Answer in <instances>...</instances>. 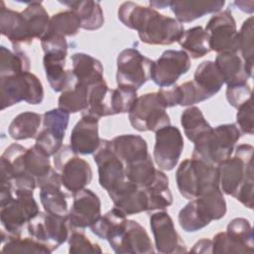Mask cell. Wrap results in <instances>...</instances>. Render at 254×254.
Returning <instances> with one entry per match:
<instances>
[{"mask_svg":"<svg viewBox=\"0 0 254 254\" xmlns=\"http://www.w3.org/2000/svg\"><path fill=\"white\" fill-rule=\"evenodd\" d=\"M251 95L252 91L248 83L229 85L226 88L227 101L234 108H238L239 106L250 100Z\"/></svg>","mask_w":254,"mask_h":254,"instance_id":"816d5d0a","label":"cell"},{"mask_svg":"<svg viewBox=\"0 0 254 254\" xmlns=\"http://www.w3.org/2000/svg\"><path fill=\"white\" fill-rule=\"evenodd\" d=\"M234 5H236L241 11L245 13H253L254 11V2L253 1H235Z\"/></svg>","mask_w":254,"mask_h":254,"instance_id":"db71d44e","label":"cell"},{"mask_svg":"<svg viewBox=\"0 0 254 254\" xmlns=\"http://www.w3.org/2000/svg\"><path fill=\"white\" fill-rule=\"evenodd\" d=\"M170 2L171 1H150V6L151 8H159V9H164L166 7H170Z\"/></svg>","mask_w":254,"mask_h":254,"instance_id":"11a10c76","label":"cell"},{"mask_svg":"<svg viewBox=\"0 0 254 254\" xmlns=\"http://www.w3.org/2000/svg\"><path fill=\"white\" fill-rule=\"evenodd\" d=\"M0 9V31L13 45L14 49H20L22 44H32L33 39L30 36L26 21L21 12L5 7L1 1Z\"/></svg>","mask_w":254,"mask_h":254,"instance_id":"603a6c76","label":"cell"},{"mask_svg":"<svg viewBox=\"0 0 254 254\" xmlns=\"http://www.w3.org/2000/svg\"><path fill=\"white\" fill-rule=\"evenodd\" d=\"M112 149L124 166L146 159L149 156L148 145L139 135L125 134L112 139Z\"/></svg>","mask_w":254,"mask_h":254,"instance_id":"4316f807","label":"cell"},{"mask_svg":"<svg viewBox=\"0 0 254 254\" xmlns=\"http://www.w3.org/2000/svg\"><path fill=\"white\" fill-rule=\"evenodd\" d=\"M30 236L46 244L52 252L69 237L71 228L67 216L39 211L27 224Z\"/></svg>","mask_w":254,"mask_h":254,"instance_id":"8fae6325","label":"cell"},{"mask_svg":"<svg viewBox=\"0 0 254 254\" xmlns=\"http://www.w3.org/2000/svg\"><path fill=\"white\" fill-rule=\"evenodd\" d=\"M2 225V242L21 236L25 224L39 213V205L33 195H15L14 198L0 206Z\"/></svg>","mask_w":254,"mask_h":254,"instance_id":"9c48e42d","label":"cell"},{"mask_svg":"<svg viewBox=\"0 0 254 254\" xmlns=\"http://www.w3.org/2000/svg\"><path fill=\"white\" fill-rule=\"evenodd\" d=\"M126 221V215L120 209L114 207L100 216L90 226V230L98 238L109 241L125 228Z\"/></svg>","mask_w":254,"mask_h":254,"instance_id":"836d02e7","label":"cell"},{"mask_svg":"<svg viewBox=\"0 0 254 254\" xmlns=\"http://www.w3.org/2000/svg\"><path fill=\"white\" fill-rule=\"evenodd\" d=\"M42 123V115L26 111L18 114L10 123L8 133L14 140L36 138Z\"/></svg>","mask_w":254,"mask_h":254,"instance_id":"d590c367","label":"cell"},{"mask_svg":"<svg viewBox=\"0 0 254 254\" xmlns=\"http://www.w3.org/2000/svg\"><path fill=\"white\" fill-rule=\"evenodd\" d=\"M77 155L70 145H63L54 155V164L62 185L71 193L85 189L92 180L90 165Z\"/></svg>","mask_w":254,"mask_h":254,"instance_id":"ba28073f","label":"cell"},{"mask_svg":"<svg viewBox=\"0 0 254 254\" xmlns=\"http://www.w3.org/2000/svg\"><path fill=\"white\" fill-rule=\"evenodd\" d=\"M237 127L241 134L252 135L254 133V119H253V103L252 99L248 100L237 108L236 113Z\"/></svg>","mask_w":254,"mask_h":254,"instance_id":"681fc988","label":"cell"},{"mask_svg":"<svg viewBox=\"0 0 254 254\" xmlns=\"http://www.w3.org/2000/svg\"><path fill=\"white\" fill-rule=\"evenodd\" d=\"M79 28L81 27L78 16L73 11L67 10L54 14L51 17L49 33L64 37L74 36L77 34Z\"/></svg>","mask_w":254,"mask_h":254,"instance_id":"b9f144b4","label":"cell"},{"mask_svg":"<svg viewBox=\"0 0 254 254\" xmlns=\"http://www.w3.org/2000/svg\"><path fill=\"white\" fill-rule=\"evenodd\" d=\"M158 92L145 93L136 98L128 112L129 121L140 132H156L170 125V117Z\"/></svg>","mask_w":254,"mask_h":254,"instance_id":"52a82bcc","label":"cell"},{"mask_svg":"<svg viewBox=\"0 0 254 254\" xmlns=\"http://www.w3.org/2000/svg\"><path fill=\"white\" fill-rule=\"evenodd\" d=\"M150 226L154 235L155 247L159 253H186L187 247L175 228L174 221L167 211H158L150 216Z\"/></svg>","mask_w":254,"mask_h":254,"instance_id":"e0dca14e","label":"cell"},{"mask_svg":"<svg viewBox=\"0 0 254 254\" xmlns=\"http://www.w3.org/2000/svg\"><path fill=\"white\" fill-rule=\"evenodd\" d=\"M180 193L187 199H194L207 190L219 187L217 167L197 159H186L176 173ZM220 188V187H219Z\"/></svg>","mask_w":254,"mask_h":254,"instance_id":"5b68a950","label":"cell"},{"mask_svg":"<svg viewBox=\"0 0 254 254\" xmlns=\"http://www.w3.org/2000/svg\"><path fill=\"white\" fill-rule=\"evenodd\" d=\"M253 33H254V22L253 16L246 19L242 26L239 34V54L246 64L247 67L253 71V59H254V44H253Z\"/></svg>","mask_w":254,"mask_h":254,"instance_id":"f6af8a7d","label":"cell"},{"mask_svg":"<svg viewBox=\"0 0 254 254\" xmlns=\"http://www.w3.org/2000/svg\"><path fill=\"white\" fill-rule=\"evenodd\" d=\"M154 160L159 169L172 171L178 164L184 149V138L176 126H166L155 132Z\"/></svg>","mask_w":254,"mask_h":254,"instance_id":"2e32d148","label":"cell"},{"mask_svg":"<svg viewBox=\"0 0 254 254\" xmlns=\"http://www.w3.org/2000/svg\"><path fill=\"white\" fill-rule=\"evenodd\" d=\"M62 181L60 174L52 169L50 174L37 183L40 189V200L46 212L67 216L68 208L66 194L61 190Z\"/></svg>","mask_w":254,"mask_h":254,"instance_id":"ffe728a7","label":"cell"},{"mask_svg":"<svg viewBox=\"0 0 254 254\" xmlns=\"http://www.w3.org/2000/svg\"><path fill=\"white\" fill-rule=\"evenodd\" d=\"M117 15L124 26L138 32L140 40L145 44L171 45L178 42L185 32L183 24L175 18L131 1L122 3Z\"/></svg>","mask_w":254,"mask_h":254,"instance_id":"6da1fadb","label":"cell"},{"mask_svg":"<svg viewBox=\"0 0 254 254\" xmlns=\"http://www.w3.org/2000/svg\"><path fill=\"white\" fill-rule=\"evenodd\" d=\"M212 241V253H246L244 248L226 232L217 233Z\"/></svg>","mask_w":254,"mask_h":254,"instance_id":"f907efd6","label":"cell"},{"mask_svg":"<svg viewBox=\"0 0 254 254\" xmlns=\"http://www.w3.org/2000/svg\"><path fill=\"white\" fill-rule=\"evenodd\" d=\"M1 109L13 106L21 101L29 104H41L44 99L43 84L37 75L30 71L0 77Z\"/></svg>","mask_w":254,"mask_h":254,"instance_id":"8992f818","label":"cell"},{"mask_svg":"<svg viewBox=\"0 0 254 254\" xmlns=\"http://www.w3.org/2000/svg\"><path fill=\"white\" fill-rule=\"evenodd\" d=\"M65 58L66 56L45 55L43 59L46 77L56 92H63L77 82L72 70L64 69Z\"/></svg>","mask_w":254,"mask_h":254,"instance_id":"d4e9b609","label":"cell"},{"mask_svg":"<svg viewBox=\"0 0 254 254\" xmlns=\"http://www.w3.org/2000/svg\"><path fill=\"white\" fill-rule=\"evenodd\" d=\"M93 160L98 169V181L107 192L120 186L125 180V166L112 149L111 141L100 139L98 148L93 153Z\"/></svg>","mask_w":254,"mask_h":254,"instance_id":"4fadbf2b","label":"cell"},{"mask_svg":"<svg viewBox=\"0 0 254 254\" xmlns=\"http://www.w3.org/2000/svg\"><path fill=\"white\" fill-rule=\"evenodd\" d=\"M225 1H171L170 8L176 16V20L182 23H190L206 14L220 11Z\"/></svg>","mask_w":254,"mask_h":254,"instance_id":"484cf974","label":"cell"},{"mask_svg":"<svg viewBox=\"0 0 254 254\" xmlns=\"http://www.w3.org/2000/svg\"><path fill=\"white\" fill-rule=\"evenodd\" d=\"M192 81L205 100L217 93L224 83L219 68L212 61H204L196 67Z\"/></svg>","mask_w":254,"mask_h":254,"instance_id":"f1b7e54d","label":"cell"},{"mask_svg":"<svg viewBox=\"0 0 254 254\" xmlns=\"http://www.w3.org/2000/svg\"><path fill=\"white\" fill-rule=\"evenodd\" d=\"M214 63L219 68L224 83L227 86L247 83L248 79L252 76L253 71L247 67L239 52L218 54Z\"/></svg>","mask_w":254,"mask_h":254,"instance_id":"cb8c5ba5","label":"cell"},{"mask_svg":"<svg viewBox=\"0 0 254 254\" xmlns=\"http://www.w3.org/2000/svg\"><path fill=\"white\" fill-rule=\"evenodd\" d=\"M72 72L77 82L88 86L103 77V66L101 63L90 55L84 53H75L71 56Z\"/></svg>","mask_w":254,"mask_h":254,"instance_id":"f546056e","label":"cell"},{"mask_svg":"<svg viewBox=\"0 0 254 254\" xmlns=\"http://www.w3.org/2000/svg\"><path fill=\"white\" fill-rule=\"evenodd\" d=\"M181 124L185 135L192 143L212 129L205 120L201 110L196 106H190L184 110L181 116Z\"/></svg>","mask_w":254,"mask_h":254,"instance_id":"8d00e7d4","label":"cell"},{"mask_svg":"<svg viewBox=\"0 0 254 254\" xmlns=\"http://www.w3.org/2000/svg\"><path fill=\"white\" fill-rule=\"evenodd\" d=\"M69 10L73 11L80 20V27L87 31L100 29L104 24V15L102 8L97 1H64Z\"/></svg>","mask_w":254,"mask_h":254,"instance_id":"4dcf8cb0","label":"cell"},{"mask_svg":"<svg viewBox=\"0 0 254 254\" xmlns=\"http://www.w3.org/2000/svg\"><path fill=\"white\" fill-rule=\"evenodd\" d=\"M226 202L220 188H214L191 199L179 212V224L186 232H195L212 220L224 217Z\"/></svg>","mask_w":254,"mask_h":254,"instance_id":"3957f363","label":"cell"},{"mask_svg":"<svg viewBox=\"0 0 254 254\" xmlns=\"http://www.w3.org/2000/svg\"><path fill=\"white\" fill-rule=\"evenodd\" d=\"M26 172L34 177L37 183L48 176L52 171L50 156L42 151L37 145L27 149L25 153Z\"/></svg>","mask_w":254,"mask_h":254,"instance_id":"60d3db41","label":"cell"},{"mask_svg":"<svg viewBox=\"0 0 254 254\" xmlns=\"http://www.w3.org/2000/svg\"><path fill=\"white\" fill-rule=\"evenodd\" d=\"M59 108L68 112H83L87 107V86L76 82L73 86L64 90L58 100Z\"/></svg>","mask_w":254,"mask_h":254,"instance_id":"ab89813d","label":"cell"},{"mask_svg":"<svg viewBox=\"0 0 254 254\" xmlns=\"http://www.w3.org/2000/svg\"><path fill=\"white\" fill-rule=\"evenodd\" d=\"M253 147L241 144L235 155L217 166L219 187L222 192L231 195L248 208L253 207Z\"/></svg>","mask_w":254,"mask_h":254,"instance_id":"7a4b0ae2","label":"cell"},{"mask_svg":"<svg viewBox=\"0 0 254 254\" xmlns=\"http://www.w3.org/2000/svg\"><path fill=\"white\" fill-rule=\"evenodd\" d=\"M108 243L118 254H150L155 252L146 229L135 220H127L125 228Z\"/></svg>","mask_w":254,"mask_h":254,"instance_id":"ac0fdd59","label":"cell"},{"mask_svg":"<svg viewBox=\"0 0 254 254\" xmlns=\"http://www.w3.org/2000/svg\"><path fill=\"white\" fill-rule=\"evenodd\" d=\"M154 61L143 56L136 49H125L117 57V85L139 89L151 79Z\"/></svg>","mask_w":254,"mask_h":254,"instance_id":"30bf717a","label":"cell"},{"mask_svg":"<svg viewBox=\"0 0 254 254\" xmlns=\"http://www.w3.org/2000/svg\"><path fill=\"white\" fill-rule=\"evenodd\" d=\"M204 30L209 37L210 51L217 55L239 52V34L229 9L212 16Z\"/></svg>","mask_w":254,"mask_h":254,"instance_id":"7c38bea8","label":"cell"},{"mask_svg":"<svg viewBox=\"0 0 254 254\" xmlns=\"http://www.w3.org/2000/svg\"><path fill=\"white\" fill-rule=\"evenodd\" d=\"M69 121V113L56 108L43 115V129L36 137V143L48 156H54L62 147Z\"/></svg>","mask_w":254,"mask_h":254,"instance_id":"5bb4252c","label":"cell"},{"mask_svg":"<svg viewBox=\"0 0 254 254\" xmlns=\"http://www.w3.org/2000/svg\"><path fill=\"white\" fill-rule=\"evenodd\" d=\"M137 89L127 85H117L112 91V106L114 115L127 113L137 98Z\"/></svg>","mask_w":254,"mask_h":254,"instance_id":"bcb514c9","label":"cell"},{"mask_svg":"<svg viewBox=\"0 0 254 254\" xmlns=\"http://www.w3.org/2000/svg\"><path fill=\"white\" fill-rule=\"evenodd\" d=\"M21 14L26 21L30 36L33 40H42L49 33L51 18L42 2H29L28 6L21 12Z\"/></svg>","mask_w":254,"mask_h":254,"instance_id":"d6a6232c","label":"cell"},{"mask_svg":"<svg viewBox=\"0 0 254 254\" xmlns=\"http://www.w3.org/2000/svg\"><path fill=\"white\" fill-rule=\"evenodd\" d=\"M3 253H37L50 254L52 250L44 243L34 237L22 238L21 236L13 237L4 242L2 247Z\"/></svg>","mask_w":254,"mask_h":254,"instance_id":"7bdbcfd3","label":"cell"},{"mask_svg":"<svg viewBox=\"0 0 254 254\" xmlns=\"http://www.w3.org/2000/svg\"><path fill=\"white\" fill-rule=\"evenodd\" d=\"M99 118L87 113H81V118L74 125L70 134V147L76 154H93L98 148Z\"/></svg>","mask_w":254,"mask_h":254,"instance_id":"44dd1931","label":"cell"},{"mask_svg":"<svg viewBox=\"0 0 254 254\" xmlns=\"http://www.w3.org/2000/svg\"><path fill=\"white\" fill-rule=\"evenodd\" d=\"M156 174L157 169L150 155L146 159L125 165V178L141 189L150 186L154 182Z\"/></svg>","mask_w":254,"mask_h":254,"instance_id":"f35d334b","label":"cell"},{"mask_svg":"<svg viewBox=\"0 0 254 254\" xmlns=\"http://www.w3.org/2000/svg\"><path fill=\"white\" fill-rule=\"evenodd\" d=\"M41 45L45 55H67V43L64 36L49 33L41 40Z\"/></svg>","mask_w":254,"mask_h":254,"instance_id":"c3c4849f","label":"cell"},{"mask_svg":"<svg viewBox=\"0 0 254 254\" xmlns=\"http://www.w3.org/2000/svg\"><path fill=\"white\" fill-rule=\"evenodd\" d=\"M0 59V77L20 74L30 69V60L20 49L10 51L1 46Z\"/></svg>","mask_w":254,"mask_h":254,"instance_id":"74e56055","label":"cell"},{"mask_svg":"<svg viewBox=\"0 0 254 254\" xmlns=\"http://www.w3.org/2000/svg\"><path fill=\"white\" fill-rule=\"evenodd\" d=\"M178 43L192 59L202 58L210 52L208 34L201 26L185 31Z\"/></svg>","mask_w":254,"mask_h":254,"instance_id":"e575fe53","label":"cell"},{"mask_svg":"<svg viewBox=\"0 0 254 254\" xmlns=\"http://www.w3.org/2000/svg\"><path fill=\"white\" fill-rule=\"evenodd\" d=\"M68 241V252L70 254L80 253H101L102 250L98 244L90 242V240L82 233L78 231H71Z\"/></svg>","mask_w":254,"mask_h":254,"instance_id":"7dc6e473","label":"cell"},{"mask_svg":"<svg viewBox=\"0 0 254 254\" xmlns=\"http://www.w3.org/2000/svg\"><path fill=\"white\" fill-rule=\"evenodd\" d=\"M72 205L67 214L70 227H90L101 216V202L99 197L88 189H82L72 193Z\"/></svg>","mask_w":254,"mask_h":254,"instance_id":"d6986e66","label":"cell"},{"mask_svg":"<svg viewBox=\"0 0 254 254\" xmlns=\"http://www.w3.org/2000/svg\"><path fill=\"white\" fill-rule=\"evenodd\" d=\"M112 91L104 79L87 86V107L81 113H87L95 117L114 115L112 106Z\"/></svg>","mask_w":254,"mask_h":254,"instance_id":"83f0119b","label":"cell"},{"mask_svg":"<svg viewBox=\"0 0 254 254\" xmlns=\"http://www.w3.org/2000/svg\"><path fill=\"white\" fill-rule=\"evenodd\" d=\"M116 208L125 215L137 214L148 209V200L143 189L125 180L120 186L108 192Z\"/></svg>","mask_w":254,"mask_h":254,"instance_id":"7402d4cb","label":"cell"},{"mask_svg":"<svg viewBox=\"0 0 254 254\" xmlns=\"http://www.w3.org/2000/svg\"><path fill=\"white\" fill-rule=\"evenodd\" d=\"M190 251L196 253H212V241L209 239H201L193 245Z\"/></svg>","mask_w":254,"mask_h":254,"instance_id":"f5cc1de1","label":"cell"},{"mask_svg":"<svg viewBox=\"0 0 254 254\" xmlns=\"http://www.w3.org/2000/svg\"><path fill=\"white\" fill-rule=\"evenodd\" d=\"M190 66V59L185 51L167 50L154 62L151 79L160 87H170L181 75L187 73Z\"/></svg>","mask_w":254,"mask_h":254,"instance_id":"9a60e30c","label":"cell"},{"mask_svg":"<svg viewBox=\"0 0 254 254\" xmlns=\"http://www.w3.org/2000/svg\"><path fill=\"white\" fill-rule=\"evenodd\" d=\"M148 200L147 211L165 210L173 203V195L169 188V179L165 173L157 170L154 182L144 188Z\"/></svg>","mask_w":254,"mask_h":254,"instance_id":"1f68e13d","label":"cell"},{"mask_svg":"<svg viewBox=\"0 0 254 254\" xmlns=\"http://www.w3.org/2000/svg\"><path fill=\"white\" fill-rule=\"evenodd\" d=\"M240 137L241 132L236 124L219 125L193 143L194 148L191 158L217 167L231 157L234 145Z\"/></svg>","mask_w":254,"mask_h":254,"instance_id":"277c9868","label":"cell"},{"mask_svg":"<svg viewBox=\"0 0 254 254\" xmlns=\"http://www.w3.org/2000/svg\"><path fill=\"white\" fill-rule=\"evenodd\" d=\"M226 233L239 243L245 249L246 253H252L254 251L252 227L246 218L237 217L232 219L227 225Z\"/></svg>","mask_w":254,"mask_h":254,"instance_id":"ee69618b","label":"cell"}]
</instances>
